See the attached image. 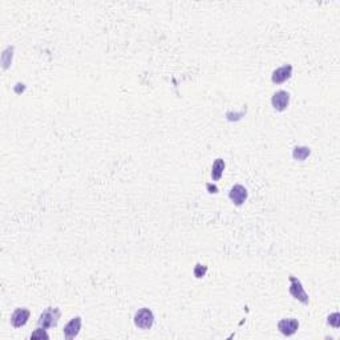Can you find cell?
Listing matches in <instances>:
<instances>
[{"instance_id": "30bf717a", "label": "cell", "mask_w": 340, "mask_h": 340, "mask_svg": "<svg viewBox=\"0 0 340 340\" xmlns=\"http://www.w3.org/2000/svg\"><path fill=\"white\" fill-rule=\"evenodd\" d=\"M225 166H226V164H225V161L222 158H217L214 161L213 168H211V178H213V181L221 180V177L224 174Z\"/></svg>"}, {"instance_id": "52a82bcc", "label": "cell", "mask_w": 340, "mask_h": 340, "mask_svg": "<svg viewBox=\"0 0 340 340\" xmlns=\"http://www.w3.org/2000/svg\"><path fill=\"white\" fill-rule=\"evenodd\" d=\"M81 330V318L80 316H75L72 318V321H68L65 327H64V336L65 339H73L78 335V332Z\"/></svg>"}, {"instance_id": "6da1fadb", "label": "cell", "mask_w": 340, "mask_h": 340, "mask_svg": "<svg viewBox=\"0 0 340 340\" xmlns=\"http://www.w3.org/2000/svg\"><path fill=\"white\" fill-rule=\"evenodd\" d=\"M60 315H61L60 308H57V307H48L39 316L38 327H41V328H45V330L56 327L58 323V319H60Z\"/></svg>"}, {"instance_id": "3957f363", "label": "cell", "mask_w": 340, "mask_h": 340, "mask_svg": "<svg viewBox=\"0 0 340 340\" xmlns=\"http://www.w3.org/2000/svg\"><path fill=\"white\" fill-rule=\"evenodd\" d=\"M290 294L292 295V298H295L297 301H299L303 304H308L310 303V298L304 291V288L302 286L301 281L295 277H290Z\"/></svg>"}, {"instance_id": "9c48e42d", "label": "cell", "mask_w": 340, "mask_h": 340, "mask_svg": "<svg viewBox=\"0 0 340 340\" xmlns=\"http://www.w3.org/2000/svg\"><path fill=\"white\" fill-rule=\"evenodd\" d=\"M292 75V65L287 64V65H283V67H279L277 68L271 75L272 83L275 84H282L284 83L286 80L291 77Z\"/></svg>"}, {"instance_id": "7a4b0ae2", "label": "cell", "mask_w": 340, "mask_h": 340, "mask_svg": "<svg viewBox=\"0 0 340 340\" xmlns=\"http://www.w3.org/2000/svg\"><path fill=\"white\" fill-rule=\"evenodd\" d=\"M154 323V315L151 312V308H140L138 311L134 314V324L141 330H149Z\"/></svg>"}, {"instance_id": "4fadbf2b", "label": "cell", "mask_w": 340, "mask_h": 340, "mask_svg": "<svg viewBox=\"0 0 340 340\" xmlns=\"http://www.w3.org/2000/svg\"><path fill=\"white\" fill-rule=\"evenodd\" d=\"M49 339V335L45 332V328H41V327H38V330L32 332L31 335V339Z\"/></svg>"}, {"instance_id": "9a60e30c", "label": "cell", "mask_w": 340, "mask_h": 340, "mask_svg": "<svg viewBox=\"0 0 340 340\" xmlns=\"http://www.w3.org/2000/svg\"><path fill=\"white\" fill-rule=\"evenodd\" d=\"M206 271H208V267H206V266H204V267H202L201 264H197L194 268V275L197 278H202L205 274H206Z\"/></svg>"}, {"instance_id": "2e32d148", "label": "cell", "mask_w": 340, "mask_h": 340, "mask_svg": "<svg viewBox=\"0 0 340 340\" xmlns=\"http://www.w3.org/2000/svg\"><path fill=\"white\" fill-rule=\"evenodd\" d=\"M208 189L210 190V193H218V189H217L215 186H213V188H211V185H208Z\"/></svg>"}, {"instance_id": "5b68a950", "label": "cell", "mask_w": 340, "mask_h": 340, "mask_svg": "<svg viewBox=\"0 0 340 340\" xmlns=\"http://www.w3.org/2000/svg\"><path fill=\"white\" fill-rule=\"evenodd\" d=\"M228 197L233 201L234 205L242 206V205L246 202V199H247L248 197L247 189H246L245 186H242V185H234L233 188H231V190L228 191Z\"/></svg>"}, {"instance_id": "7c38bea8", "label": "cell", "mask_w": 340, "mask_h": 340, "mask_svg": "<svg viewBox=\"0 0 340 340\" xmlns=\"http://www.w3.org/2000/svg\"><path fill=\"white\" fill-rule=\"evenodd\" d=\"M327 323H328L330 326L335 327V328H339L340 327V314L339 312H334V314H331V315L328 316V321H327Z\"/></svg>"}, {"instance_id": "5bb4252c", "label": "cell", "mask_w": 340, "mask_h": 340, "mask_svg": "<svg viewBox=\"0 0 340 340\" xmlns=\"http://www.w3.org/2000/svg\"><path fill=\"white\" fill-rule=\"evenodd\" d=\"M12 47H8V48L5 49L4 52H3V56H1V60H3V68H8V65L11 64V61H12V55H8L10 54V51Z\"/></svg>"}, {"instance_id": "277c9868", "label": "cell", "mask_w": 340, "mask_h": 340, "mask_svg": "<svg viewBox=\"0 0 340 340\" xmlns=\"http://www.w3.org/2000/svg\"><path fill=\"white\" fill-rule=\"evenodd\" d=\"M271 104L275 111L278 112H283L286 111L288 104H290V93L286 91H278L277 93H274V96L271 98Z\"/></svg>"}, {"instance_id": "8992f818", "label": "cell", "mask_w": 340, "mask_h": 340, "mask_svg": "<svg viewBox=\"0 0 340 340\" xmlns=\"http://www.w3.org/2000/svg\"><path fill=\"white\" fill-rule=\"evenodd\" d=\"M29 316H31V312L27 308H18L15 310L14 314L11 315V324L15 327V328H20L27 324Z\"/></svg>"}, {"instance_id": "ba28073f", "label": "cell", "mask_w": 340, "mask_h": 340, "mask_svg": "<svg viewBox=\"0 0 340 340\" xmlns=\"http://www.w3.org/2000/svg\"><path fill=\"white\" fill-rule=\"evenodd\" d=\"M298 328H299V321L297 319H294V318L282 319V321L278 323V330L286 336L294 335L298 331Z\"/></svg>"}, {"instance_id": "8fae6325", "label": "cell", "mask_w": 340, "mask_h": 340, "mask_svg": "<svg viewBox=\"0 0 340 340\" xmlns=\"http://www.w3.org/2000/svg\"><path fill=\"white\" fill-rule=\"evenodd\" d=\"M310 154H311V149L307 146H297L292 151V157L298 161H304Z\"/></svg>"}]
</instances>
